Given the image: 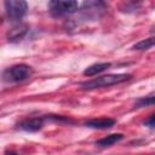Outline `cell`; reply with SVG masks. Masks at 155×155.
Wrapping results in <instances>:
<instances>
[{
    "label": "cell",
    "instance_id": "1",
    "mask_svg": "<svg viewBox=\"0 0 155 155\" xmlns=\"http://www.w3.org/2000/svg\"><path fill=\"white\" fill-rule=\"evenodd\" d=\"M132 78L131 74H109L104 76H99L96 79H92L90 81L82 82L80 86L84 90H93V88H99V87H108L113 85L121 84L124 81H127Z\"/></svg>",
    "mask_w": 155,
    "mask_h": 155
},
{
    "label": "cell",
    "instance_id": "2",
    "mask_svg": "<svg viewBox=\"0 0 155 155\" xmlns=\"http://www.w3.org/2000/svg\"><path fill=\"white\" fill-rule=\"evenodd\" d=\"M33 74V68L27 64H16L11 68H7L4 74V81L6 82H21L29 79Z\"/></svg>",
    "mask_w": 155,
    "mask_h": 155
},
{
    "label": "cell",
    "instance_id": "3",
    "mask_svg": "<svg viewBox=\"0 0 155 155\" xmlns=\"http://www.w3.org/2000/svg\"><path fill=\"white\" fill-rule=\"evenodd\" d=\"M4 6L11 22H19L24 17L28 8V4L23 0H6Z\"/></svg>",
    "mask_w": 155,
    "mask_h": 155
},
{
    "label": "cell",
    "instance_id": "4",
    "mask_svg": "<svg viewBox=\"0 0 155 155\" xmlns=\"http://www.w3.org/2000/svg\"><path fill=\"white\" fill-rule=\"evenodd\" d=\"M48 8L52 16H64L70 15L78 11L79 4L76 1H63V0H53L48 2Z\"/></svg>",
    "mask_w": 155,
    "mask_h": 155
},
{
    "label": "cell",
    "instance_id": "5",
    "mask_svg": "<svg viewBox=\"0 0 155 155\" xmlns=\"http://www.w3.org/2000/svg\"><path fill=\"white\" fill-rule=\"evenodd\" d=\"M44 120L45 117H31V119H25L18 124V127L23 131L27 132H36L42 128L44 126Z\"/></svg>",
    "mask_w": 155,
    "mask_h": 155
},
{
    "label": "cell",
    "instance_id": "6",
    "mask_svg": "<svg viewBox=\"0 0 155 155\" xmlns=\"http://www.w3.org/2000/svg\"><path fill=\"white\" fill-rule=\"evenodd\" d=\"M115 125V120L110 117H98V119H91L85 122L86 127L90 128H97V130H107Z\"/></svg>",
    "mask_w": 155,
    "mask_h": 155
},
{
    "label": "cell",
    "instance_id": "7",
    "mask_svg": "<svg viewBox=\"0 0 155 155\" xmlns=\"http://www.w3.org/2000/svg\"><path fill=\"white\" fill-rule=\"evenodd\" d=\"M29 30V27L27 24H17L15 25L13 28L10 29V31L7 33V39L10 42H16V41H19L21 39L24 38V35L28 33Z\"/></svg>",
    "mask_w": 155,
    "mask_h": 155
},
{
    "label": "cell",
    "instance_id": "8",
    "mask_svg": "<svg viewBox=\"0 0 155 155\" xmlns=\"http://www.w3.org/2000/svg\"><path fill=\"white\" fill-rule=\"evenodd\" d=\"M111 64L109 62H104V63H96V64H92L90 67H87L85 70H84V75L85 76H93V75H97L102 71H104L105 69H108Z\"/></svg>",
    "mask_w": 155,
    "mask_h": 155
},
{
    "label": "cell",
    "instance_id": "9",
    "mask_svg": "<svg viewBox=\"0 0 155 155\" xmlns=\"http://www.w3.org/2000/svg\"><path fill=\"white\" fill-rule=\"evenodd\" d=\"M124 138V134L122 133H114V134H109L104 138H101L96 142V145L98 147H110L117 142H120L121 139Z\"/></svg>",
    "mask_w": 155,
    "mask_h": 155
},
{
    "label": "cell",
    "instance_id": "10",
    "mask_svg": "<svg viewBox=\"0 0 155 155\" xmlns=\"http://www.w3.org/2000/svg\"><path fill=\"white\" fill-rule=\"evenodd\" d=\"M155 46V36H151V38H148V39H143L140 41H138L137 44L133 45V50H137V51H144V50H149L150 47Z\"/></svg>",
    "mask_w": 155,
    "mask_h": 155
},
{
    "label": "cell",
    "instance_id": "11",
    "mask_svg": "<svg viewBox=\"0 0 155 155\" xmlns=\"http://www.w3.org/2000/svg\"><path fill=\"white\" fill-rule=\"evenodd\" d=\"M151 104H155V96L143 97V98H139V99L136 102V107H137V108H142V107L151 105Z\"/></svg>",
    "mask_w": 155,
    "mask_h": 155
},
{
    "label": "cell",
    "instance_id": "12",
    "mask_svg": "<svg viewBox=\"0 0 155 155\" xmlns=\"http://www.w3.org/2000/svg\"><path fill=\"white\" fill-rule=\"evenodd\" d=\"M144 125H145V126H149V127H155V114L151 115V116L144 122Z\"/></svg>",
    "mask_w": 155,
    "mask_h": 155
},
{
    "label": "cell",
    "instance_id": "13",
    "mask_svg": "<svg viewBox=\"0 0 155 155\" xmlns=\"http://www.w3.org/2000/svg\"><path fill=\"white\" fill-rule=\"evenodd\" d=\"M151 31H154V33H155V27H153V29H151Z\"/></svg>",
    "mask_w": 155,
    "mask_h": 155
}]
</instances>
